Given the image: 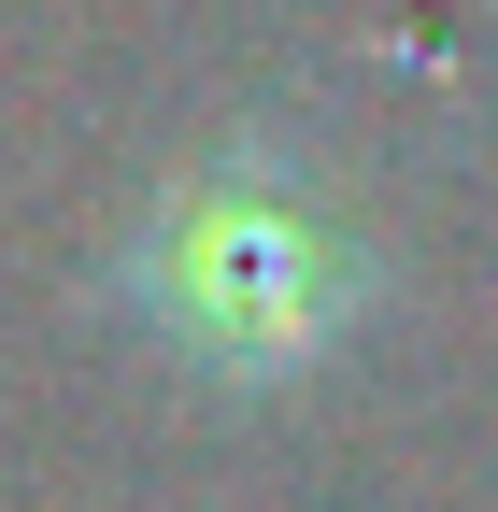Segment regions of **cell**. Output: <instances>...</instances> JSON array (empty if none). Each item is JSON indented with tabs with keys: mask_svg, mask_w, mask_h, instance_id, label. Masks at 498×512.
Here are the masks:
<instances>
[{
	"mask_svg": "<svg viewBox=\"0 0 498 512\" xmlns=\"http://www.w3.org/2000/svg\"><path fill=\"white\" fill-rule=\"evenodd\" d=\"M370 299H385V256H370L314 185L242 171V157L171 171L129 214V242H114V313H129L171 370L242 384V399L342 370V342L370 328Z\"/></svg>",
	"mask_w": 498,
	"mask_h": 512,
	"instance_id": "cell-1",
	"label": "cell"
}]
</instances>
